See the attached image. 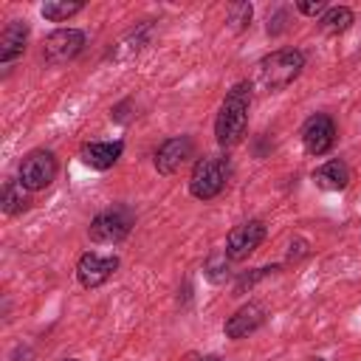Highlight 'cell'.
I'll list each match as a JSON object with an SVG mask.
<instances>
[{
	"label": "cell",
	"instance_id": "6da1fadb",
	"mask_svg": "<svg viewBox=\"0 0 361 361\" xmlns=\"http://www.w3.org/2000/svg\"><path fill=\"white\" fill-rule=\"evenodd\" d=\"M251 82H237L231 90H226L223 104L214 118V138L223 149L237 147L245 138L248 130V107H251Z\"/></svg>",
	"mask_w": 361,
	"mask_h": 361
},
{
	"label": "cell",
	"instance_id": "7a4b0ae2",
	"mask_svg": "<svg viewBox=\"0 0 361 361\" xmlns=\"http://www.w3.org/2000/svg\"><path fill=\"white\" fill-rule=\"evenodd\" d=\"M302 68H305V54L299 48H279V51H271L268 56H262L257 62L254 82L262 93H279L290 82L299 79Z\"/></svg>",
	"mask_w": 361,
	"mask_h": 361
},
{
	"label": "cell",
	"instance_id": "3957f363",
	"mask_svg": "<svg viewBox=\"0 0 361 361\" xmlns=\"http://www.w3.org/2000/svg\"><path fill=\"white\" fill-rule=\"evenodd\" d=\"M228 183V161L220 155H206L197 158L189 175V195L197 200H212L217 197Z\"/></svg>",
	"mask_w": 361,
	"mask_h": 361
},
{
	"label": "cell",
	"instance_id": "277c9868",
	"mask_svg": "<svg viewBox=\"0 0 361 361\" xmlns=\"http://www.w3.org/2000/svg\"><path fill=\"white\" fill-rule=\"evenodd\" d=\"M133 223H135V217H133V212L127 206H110V209L99 212L90 220L87 237L93 243H99V245H113V243H121L130 234Z\"/></svg>",
	"mask_w": 361,
	"mask_h": 361
},
{
	"label": "cell",
	"instance_id": "5b68a950",
	"mask_svg": "<svg viewBox=\"0 0 361 361\" xmlns=\"http://www.w3.org/2000/svg\"><path fill=\"white\" fill-rule=\"evenodd\" d=\"M56 158L51 149H31L23 161H20V172H17V180L23 183V189L28 192H42L45 186L54 183L56 178Z\"/></svg>",
	"mask_w": 361,
	"mask_h": 361
},
{
	"label": "cell",
	"instance_id": "8992f818",
	"mask_svg": "<svg viewBox=\"0 0 361 361\" xmlns=\"http://www.w3.org/2000/svg\"><path fill=\"white\" fill-rule=\"evenodd\" d=\"M85 48V31L79 28H56L45 37L42 42V56L51 65H65L71 59H76Z\"/></svg>",
	"mask_w": 361,
	"mask_h": 361
},
{
	"label": "cell",
	"instance_id": "52a82bcc",
	"mask_svg": "<svg viewBox=\"0 0 361 361\" xmlns=\"http://www.w3.org/2000/svg\"><path fill=\"white\" fill-rule=\"evenodd\" d=\"M262 240H265V223L262 220H245V223H240L228 231L223 251L228 254L231 262H243L259 248Z\"/></svg>",
	"mask_w": 361,
	"mask_h": 361
},
{
	"label": "cell",
	"instance_id": "ba28073f",
	"mask_svg": "<svg viewBox=\"0 0 361 361\" xmlns=\"http://www.w3.org/2000/svg\"><path fill=\"white\" fill-rule=\"evenodd\" d=\"M118 271V257L116 254H96V251H85L76 262V279L82 288H99L104 285L113 274Z\"/></svg>",
	"mask_w": 361,
	"mask_h": 361
},
{
	"label": "cell",
	"instance_id": "9c48e42d",
	"mask_svg": "<svg viewBox=\"0 0 361 361\" xmlns=\"http://www.w3.org/2000/svg\"><path fill=\"white\" fill-rule=\"evenodd\" d=\"M336 144V124L327 113H316L302 127V147L307 155H324Z\"/></svg>",
	"mask_w": 361,
	"mask_h": 361
},
{
	"label": "cell",
	"instance_id": "30bf717a",
	"mask_svg": "<svg viewBox=\"0 0 361 361\" xmlns=\"http://www.w3.org/2000/svg\"><path fill=\"white\" fill-rule=\"evenodd\" d=\"M195 155V141L189 135H172L155 149V169L161 175H175Z\"/></svg>",
	"mask_w": 361,
	"mask_h": 361
},
{
	"label": "cell",
	"instance_id": "8fae6325",
	"mask_svg": "<svg viewBox=\"0 0 361 361\" xmlns=\"http://www.w3.org/2000/svg\"><path fill=\"white\" fill-rule=\"evenodd\" d=\"M262 324H265V307H262L259 302H245L243 307H237V310L226 319L223 333H226L228 338L240 341V338H248L251 333H257Z\"/></svg>",
	"mask_w": 361,
	"mask_h": 361
},
{
	"label": "cell",
	"instance_id": "7c38bea8",
	"mask_svg": "<svg viewBox=\"0 0 361 361\" xmlns=\"http://www.w3.org/2000/svg\"><path fill=\"white\" fill-rule=\"evenodd\" d=\"M121 152H124V144L121 141H90V144H82L79 158H82L85 166L104 172V169H110V166L118 164Z\"/></svg>",
	"mask_w": 361,
	"mask_h": 361
},
{
	"label": "cell",
	"instance_id": "4fadbf2b",
	"mask_svg": "<svg viewBox=\"0 0 361 361\" xmlns=\"http://www.w3.org/2000/svg\"><path fill=\"white\" fill-rule=\"evenodd\" d=\"M350 166L341 161V158H330L324 161L322 166L313 169V180L319 189H327V192H341L350 186Z\"/></svg>",
	"mask_w": 361,
	"mask_h": 361
},
{
	"label": "cell",
	"instance_id": "5bb4252c",
	"mask_svg": "<svg viewBox=\"0 0 361 361\" xmlns=\"http://www.w3.org/2000/svg\"><path fill=\"white\" fill-rule=\"evenodd\" d=\"M25 42H28V25H25L23 20L6 23V28H3V34H0V62L8 65V62H14L17 56H23Z\"/></svg>",
	"mask_w": 361,
	"mask_h": 361
},
{
	"label": "cell",
	"instance_id": "9a60e30c",
	"mask_svg": "<svg viewBox=\"0 0 361 361\" xmlns=\"http://www.w3.org/2000/svg\"><path fill=\"white\" fill-rule=\"evenodd\" d=\"M353 23H355V14H353V8H347V6H330V8L319 17V28H322L324 34H344Z\"/></svg>",
	"mask_w": 361,
	"mask_h": 361
},
{
	"label": "cell",
	"instance_id": "2e32d148",
	"mask_svg": "<svg viewBox=\"0 0 361 361\" xmlns=\"http://www.w3.org/2000/svg\"><path fill=\"white\" fill-rule=\"evenodd\" d=\"M0 209H3L8 217L25 212V209H28V189H23L20 180H6V183H3V195H0Z\"/></svg>",
	"mask_w": 361,
	"mask_h": 361
},
{
	"label": "cell",
	"instance_id": "e0dca14e",
	"mask_svg": "<svg viewBox=\"0 0 361 361\" xmlns=\"http://www.w3.org/2000/svg\"><path fill=\"white\" fill-rule=\"evenodd\" d=\"M82 8H85V3H79V0H48V3L39 6V14L48 23H65L73 14H79Z\"/></svg>",
	"mask_w": 361,
	"mask_h": 361
},
{
	"label": "cell",
	"instance_id": "ac0fdd59",
	"mask_svg": "<svg viewBox=\"0 0 361 361\" xmlns=\"http://www.w3.org/2000/svg\"><path fill=\"white\" fill-rule=\"evenodd\" d=\"M228 265H231V259H228V254H226V251H212V254L206 257V262H203V274H206V279H209V282L223 285V282L231 276Z\"/></svg>",
	"mask_w": 361,
	"mask_h": 361
},
{
	"label": "cell",
	"instance_id": "d6986e66",
	"mask_svg": "<svg viewBox=\"0 0 361 361\" xmlns=\"http://www.w3.org/2000/svg\"><path fill=\"white\" fill-rule=\"evenodd\" d=\"M251 17H254V6L248 0H240V3L228 6V25H231V31H245L251 25Z\"/></svg>",
	"mask_w": 361,
	"mask_h": 361
},
{
	"label": "cell",
	"instance_id": "ffe728a7",
	"mask_svg": "<svg viewBox=\"0 0 361 361\" xmlns=\"http://www.w3.org/2000/svg\"><path fill=\"white\" fill-rule=\"evenodd\" d=\"M274 271H279V265H262V268H254V271H248V274H240L237 282H234V296H243L245 288L251 290L262 276H268V274H274Z\"/></svg>",
	"mask_w": 361,
	"mask_h": 361
},
{
	"label": "cell",
	"instance_id": "44dd1931",
	"mask_svg": "<svg viewBox=\"0 0 361 361\" xmlns=\"http://www.w3.org/2000/svg\"><path fill=\"white\" fill-rule=\"evenodd\" d=\"M307 254H310V243L305 237H293L290 245H288V262H299Z\"/></svg>",
	"mask_w": 361,
	"mask_h": 361
},
{
	"label": "cell",
	"instance_id": "7402d4cb",
	"mask_svg": "<svg viewBox=\"0 0 361 361\" xmlns=\"http://www.w3.org/2000/svg\"><path fill=\"white\" fill-rule=\"evenodd\" d=\"M296 11L305 14V17H319L327 11V3L324 0H299L296 3Z\"/></svg>",
	"mask_w": 361,
	"mask_h": 361
},
{
	"label": "cell",
	"instance_id": "603a6c76",
	"mask_svg": "<svg viewBox=\"0 0 361 361\" xmlns=\"http://www.w3.org/2000/svg\"><path fill=\"white\" fill-rule=\"evenodd\" d=\"M285 20H288V14H285V11H276L274 17H268V34H271V37L282 34V31L288 28V23H285Z\"/></svg>",
	"mask_w": 361,
	"mask_h": 361
},
{
	"label": "cell",
	"instance_id": "cb8c5ba5",
	"mask_svg": "<svg viewBox=\"0 0 361 361\" xmlns=\"http://www.w3.org/2000/svg\"><path fill=\"white\" fill-rule=\"evenodd\" d=\"M203 361H220V358H203Z\"/></svg>",
	"mask_w": 361,
	"mask_h": 361
},
{
	"label": "cell",
	"instance_id": "d4e9b609",
	"mask_svg": "<svg viewBox=\"0 0 361 361\" xmlns=\"http://www.w3.org/2000/svg\"><path fill=\"white\" fill-rule=\"evenodd\" d=\"M65 361H76V358H65Z\"/></svg>",
	"mask_w": 361,
	"mask_h": 361
},
{
	"label": "cell",
	"instance_id": "484cf974",
	"mask_svg": "<svg viewBox=\"0 0 361 361\" xmlns=\"http://www.w3.org/2000/svg\"><path fill=\"white\" fill-rule=\"evenodd\" d=\"M316 361H324V358H316Z\"/></svg>",
	"mask_w": 361,
	"mask_h": 361
}]
</instances>
